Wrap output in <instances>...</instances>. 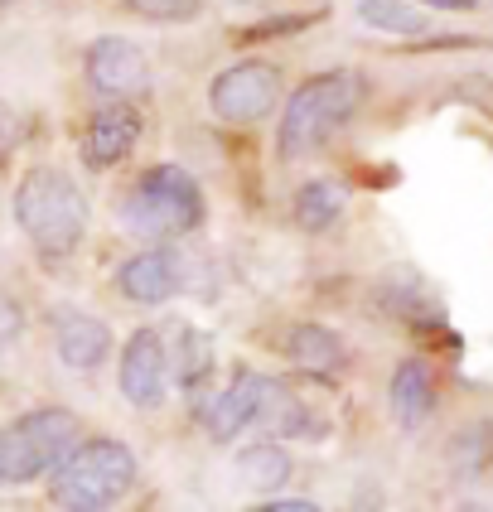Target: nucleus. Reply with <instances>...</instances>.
<instances>
[{
  "label": "nucleus",
  "instance_id": "f257e3e1",
  "mask_svg": "<svg viewBox=\"0 0 493 512\" xmlns=\"http://www.w3.org/2000/svg\"><path fill=\"white\" fill-rule=\"evenodd\" d=\"M15 223L44 256H68L87 232V199L63 170H29L15 189Z\"/></svg>",
  "mask_w": 493,
  "mask_h": 512
},
{
  "label": "nucleus",
  "instance_id": "f03ea898",
  "mask_svg": "<svg viewBox=\"0 0 493 512\" xmlns=\"http://www.w3.org/2000/svg\"><path fill=\"white\" fill-rule=\"evenodd\" d=\"M358 97H363L358 73H319V78H310V83L286 102V116H281V136H276L281 160L315 155L319 145L358 112Z\"/></svg>",
  "mask_w": 493,
  "mask_h": 512
},
{
  "label": "nucleus",
  "instance_id": "7ed1b4c3",
  "mask_svg": "<svg viewBox=\"0 0 493 512\" xmlns=\"http://www.w3.org/2000/svg\"><path fill=\"white\" fill-rule=\"evenodd\" d=\"M136 484V455L121 440H87L58 464L54 474V503L58 508L97 512L126 498Z\"/></svg>",
  "mask_w": 493,
  "mask_h": 512
},
{
  "label": "nucleus",
  "instance_id": "20e7f679",
  "mask_svg": "<svg viewBox=\"0 0 493 512\" xmlns=\"http://www.w3.org/2000/svg\"><path fill=\"white\" fill-rule=\"evenodd\" d=\"M78 445V416L73 411H29L10 430H0V484H34L58 469Z\"/></svg>",
  "mask_w": 493,
  "mask_h": 512
},
{
  "label": "nucleus",
  "instance_id": "39448f33",
  "mask_svg": "<svg viewBox=\"0 0 493 512\" xmlns=\"http://www.w3.org/2000/svg\"><path fill=\"white\" fill-rule=\"evenodd\" d=\"M203 194L199 179L179 165H155L141 174V184L126 199V228L141 237H174V232L199 228Z\"/></svg>",
  "mask_w": 493,
  "mask_h": 512
},
{
  "label": "nucleus",
  "instance_id": "423d86ee",
  "mask_svg": "<svg viewBox=\"0 0 493 512\" xmlns=\"http://www.w3.org/2000/svg\"><path fill=\"white\" fill-rule=\"evenodd\" d=\"M276 92H281V73L271 68V63H257V58H247V63H232L223 68L213 87H208V102H213V112L232 121V126H252L261 116L276 107Z\"/></svg>",
  "mask_w": 493,
  "mask_h": 512
},
{
  "label": "nucleus",
  "instance_id": "0eeeda50",
  "mask_svg": "<svg viewBox=\"0 0 493 512\" xmlns=\"http://www.w3.org/2000/svg\"><path fill=\"white\" fill-rule=\"evenodd\" d=\"M87 83L97 87L102 97H136L150 87V63L145 54L131 44V39H121V34H107V39H97L92 49H87Z\"/></svg>",
  "mask_w": 493,
  "mask_h": 512
},
{
  "label": "nucleus",
  "instance_id": "6e6552de",
  "mask_svg": "<svg viewBox=\"0 0 493 512\" xmlns=\"http://www.w3.org/2000/svg\"><path fill=\"white\" fill-rule=\"evenodd\" d=\"M165 382H170V353H165L160 334L155 329L131 334L126 353H121V397L150 411V406L165 401Z\"/></svg>",
  "mask_w": 493,
  "mask_h": 512
},
{
  "label": "nucleus",
  "instance_id": "1a4fd4ad",
  "mask_svg": "<svg viewBox=\"0 0 493 512\" xmlns=\"http://www.w3.org/2000/svg\"><path fill=\"white\" fill-rule=\"evenodd\" d=\"M266 392H271V382L252 368H237L232 372V382L213 397V406L203 411V426L213 440H232V435H242V430L252 426L261 416V406H266Z\"/></svg>",
  "mask_w": 493,
  "mask_h": 512
},
{
  "label": "nucleus",
  "instance_id": "9d476101",
  "mask_svg": "<svg viewBox=\"0 0 493 512\" xmlns=\"http://www.w3.org/2000/svg\"><path fill=\"white\" fill-rule=\"evenodd\" d=\"M116 285L136 305H165V300H174L184 290V261L174 252H165V247H150V252L131 256L116 271Z\"/></svg>",
  "mask_w": 493,
  "mask_h": 512
},
{
  "label": "nucleus",
  "instance_id": "9b49d317",
  "mask_svg": "<svg viewBox=\"0 0 493 512\" xmlns=\"http://www.w3.org/2000/svg\"><path fill=\"white\" fill-rule=\"evenodd\" d=\"M136 141H141V116L131 112L126 102H112V107H102L92 116V126L83 136V160L92 170H112V165H121L131 155Z\"/></svg>",
  "mask_w": 493,
  "mask_h": 512
},
{
  "label": "nucleus",
  "instance_id": "f8f14e48",
  "mask_svg": "<svg viewBox=\"0 0 493 512\" xmlns=\"http://www.w3.org/2000/svg\"><path fill=\"white\" fill-rule=\"evenodd\" d=\"M54 334H58V358L68 363L73 372H92L107 363L112 353V329L102 319H92L83 310H63L54 319Z\"/></svg>",
  "mask_w": 493,
  "mask_h": 512
},
{
  "label": "nucleus",
  "instance_id": "ddd939ff",
  "mask_svg": "<svg viewBox=\"0 0 493 512\" xmlns=\"http://www.w3.org/2000/svg\"><path fill=\"white\" fill-rule=\"evenodd\" d=\"M435 411V377L426 363H402L392 372V416L402 421V430H421V421Z\"/></svg>",
  "mask_w": 493,
  "mask_h": 512
},
{
  "label": "nucleus",
  "instance_id": "4468645a",
  "mask_svg": "<svg viewBox=\"0 0 493 512\" xmlns=\"http://www.w3.org/2000/svg\"><path fill=\"white\" fill-rule=\"evenodd\" d=\"M286 358L295 368L329 377V372L344 368V343H339V334H329L319 324H295L286 334Z\"/></svg>",
  "mask_w": 493,
  "mask_h": 512
},
{
  "label": "nucleus",
  "instance_id": "2eb2a0df",
  "mask_svg": "<svg viewBox=\"0 0 493 512\" xmlns=\"http://www.w3.org/2000/svg\"><path fill=\"white\" fill-rule=\"evenodd\" d=\"M237 479H242V488L271 498L276 488L290 484V455L281 445H252V450L237 455Z\"/></svg>",
  "mask_w": 493,
  "mask_h": 512
},
{
  "label": "nucleus",
  "instance_id": "dca6fc26",
  "mask_svg": "<svg viewBox=\"0 0 493 512\" xmlns=\"http://www.w3.org/2000/svg\"><path fill=\"white\" fill-rule=\"evenodd\" d=\"M339 213H344V189H339L334 179H310V184L295 194V223L305 232L334 228Z\"/></svg>",
  "mask_w": 493,
  "mask_h": 512
},
{
  "label": "nucleus",
  "instance_id": "f3484780",
  "mask_svg": "<svg viewBox=\"0 0 493 512\" xmlns=\"http://www.w3.org/2000/svg\"><path fill=\"white\" fill-rule=\"evenodd\" d=\"M358 20L382 34H426V15L411 0H358Z\"/></svg>",
  "mask_w": 493,
  "mask_h": 512
},
{
  "label": "nucleus",
  "instance_id": "a211bd4d",
  "mask_svg": "<svg viewBox=\"0 0 493 512\" xmlns=\"http://www.w3.org/2000/svg\"><path fill=\"white\" fill-rule=\"evenodd\" d=\"M145 20H194L203 10V0H126Z\"/></svg>",
  "mask_w": 493,
  "mask_h": 512
},
{
  "label": "nucleus",
  "instance_id": "6ab92c4d",
  "mask_svg": "<svg viewBox=\"0 0 493 512\" xmlns=\"http://www.w3.org/2000/svg\"><path fill=\"white\" fill-rule=\"evenodd\" d=\"M421 5H440V10H474L479 0H421Z\"/></svg>",
  "mask_w": 493,
  "mask_h": 512
},
{
  "label": "nucleus",
  "instance_id": "aec40b11",
  "mask_svg": "<svg viewBox=\"0 0 493 512\" xmlns=\"http://www.w3.org/2000/svg\"><path fill=\"white\" fill-rule=\"evenodd\" d=\"M0 5H15V0H0Z\"/></svg>",
  "mask_w": 493,
  "mask_h": 512
}]
</instances>
